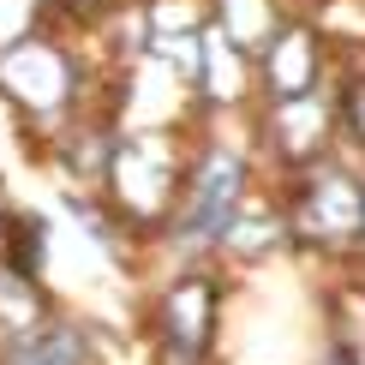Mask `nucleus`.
Listing matches in <instances>:
<instances>
[{
  "label": "nucleus",
  "mask_w": 365,
  "mask_h": 365,
  "mask_svg": "<svg viewBox=\"0 0 365 365\" xmlns=\"http://www.w3.org/2000/svg\"><path fill=\"white\" fill-rule=\"evenodd\" d=\"M306 227L324 240L365 234V186L341 168H317L312 186H306Z\"/></svg>",
  "instance_id": "f03ea898"
},
{
  "label": "nucleus",
  "mask_w": 365,
  "mask_h": 365,
  "mask_svg": "<svg viewBox=\"0 0 365 365\" xmlns=\"http://www.w3.org/2000/svg\"><path fill=\"white\" fill-rule=\"evenodd\" d=\"M287 24L282 0H216V30L234 48H257L264 54V42L276 36V30Z\"/></svg>",
  "instance_id": "7ed1b4c3"
},
{
  "label": "nucleus",
  "mask_w": 365,
  "mask_h": 365,
  "mask_svg": "<svg viewBox=\"0 0 365 365\" xmlns=\"http://www.w3.org/2000/svg\"><path fill=\"white\" fill-rule=\"evenodd\" d=\"M234 197H240V162H210L204 186H197V204H192V234H222L227 216H234Z\"/></svg>",
  "instance_id": "20e7f679"
},
{
  "label": "nucleus",
  "mask_w": 365,
  "mask_h": 365,
  "mask_svg": "<svg viewBox=\"0 0 365 365\" xmlns=\"http://www.w3.org/2000/svg\"><path fill=\"white\" fill-rule=\"evenodd\" d=\"M19 365H78V341L72 336H48V341L30 347V354H19Z\"/></svg>",
  "instance_id": "423d86ee"
},
{
  "label": "nucleus",
  "mask_w": 365,
  "mask_h": 365,
  "mask_svg": "<svg viewBox=\"0 0 365 365\" xmlns=\"http://www.w3.org/2000/svg\"><path fill=\"white\" fill-rule=\"evenodd\" d=\"M317 78H324V30L312 19H287L276 36L264 42V84L269 96L287 102V96H312Z\"/></svg>",
  "instance_id": "f257e3e1"
},
{
  "label": "nucleus",
  "mask_w": 365,
  "mask_h": 365,
  "mask_svg": "<svg viewBox=\"0 0 365 365\" xmlns=\"http://www.w3.org/2000/svg\"><path fill=\"white\" fill-rule=\"evenodd\" d=\"M341 120H347V132L365 144V66L347 72V84H341Z\"/></svg>",
  "instance_id": "39448f33"
}]
</instances>
